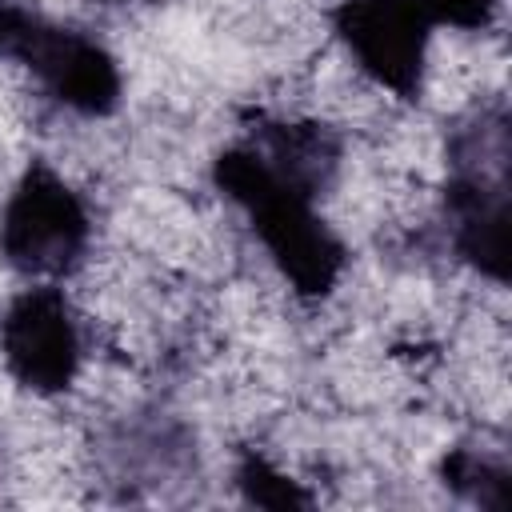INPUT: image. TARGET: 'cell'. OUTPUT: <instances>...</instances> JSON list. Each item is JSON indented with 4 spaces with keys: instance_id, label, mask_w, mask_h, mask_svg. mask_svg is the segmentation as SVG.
<instances>
[{
    "instance_id": "6da1fadb",
    "label": "cell",
    "mask_w": 512,
    "mask_h": 512,
    "mask_svg": "<svg viewBox=\"0 0 512 512\" xmlns=\"http://www.w3.org/2000/svg\"><path fill=\"white\" fill-rule=\"evenodd\" d=\"M88 216L76 192L48 168L24 176L0 220V252L16 272L56 276L84 264Z\"/></svg>"
},
{
    "instance_id": "7a4b0ae2",
    "label": "cell",
    "mask_w": 512,
    "mask_h": 512,
    "mask_svg": "<svg viewBox=\"0 0 512 512\" xmlns=\"http://www.w3.org/2000/svg\"><path fill=\"white\" fill-rule=\"evenodd\" d=\"M0 352L8 372L40 396L76 384L84 344L68 296L56 284H40L16 296L0 320Z\"/></svg>"
},
{
    "instance_id": "3957f363",
    "label": "cell",
    "mask_w": 512,
    "mask_h": 512,
    "mask_svg": "<svg viewBox=\"0 0 512 512\" xmlns=\"http://www.w3.org/2000/svg\"><path fill=\"white\" fill-rule=\"evenodd\" d=\"M336 28L352 68L400 100L420 96L428 64V16L412 0H344Z\"/></svg>"
},
{
    "instance_id": "277c9868",
    "label": "cell",
    "mask_w": 512,
    "mask_h": 512,
    "mask_svg": "<svg viewBox=\"0 0 512 512\" xmlns=\"http://www.w3.org/2000/svg\"><path fill=\"white\" fill-rule=\"evenodd\" d=\"M424 16H440V20H452L456 28H484L488 16H492V4L496 0H412Z\"/></svg>"
}]
</instances>
